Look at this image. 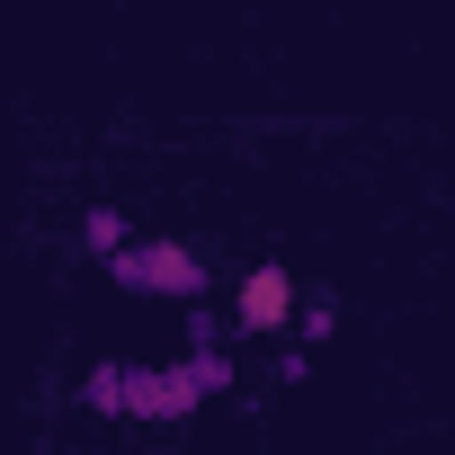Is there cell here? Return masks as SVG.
I'll return each instance as SVG.
<instances>
[{"mask_svg":"<svg viewBox=\"0 0 455 455\" xmlns=\"http://www.w3.org/2000/svg\"><path fill=\"white\" fill-rule=\"evenodd\" d=\"M125 277H134V286H188V259H179V251H134Z\"/></svg>","mask_w":455,"mask_h":455,"instance_id":"obj_2","label":"cell"},{"mask_svg":"<svg viewBox=\"0 0 455 455\" xmlns=\"http://www.w3.org/2000/svg\"><path fill=\"white\" fill-rule=\"evenodd\" d=\"M295 313V286H286V268H251V286H242V322L251 331H277Z\"/></svg>","mask_w":455,"mask_h":455,"instance_id":"obj_1","label":"cell"}]
</instances>
